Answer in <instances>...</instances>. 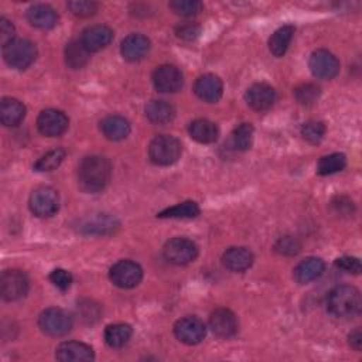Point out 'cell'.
<instances>
[{
	"label": "cell",
	"instance_id": "cell-29",
	"mask_svg": "<svg viewBox=\"0 0 362 362\" xmlns=\"http://www.w3.org/2000/svg\"><path fill=\"white\" fill-rule=\"evenodd\" d=\"M133 330L129 324H112L105 328V341L111 348H121L131 339Z\"/></svg>",
	"mask_w": 362,
	"mask_h": 362
},
{
	"label": "cell",
	"instance_id": "cell-5",
	"mask_svg": "<svg viewBox=\"0 0 362 362\" xmlns=\"http://www.w3.org/2000/svg\"><path fill=\"white\" fill-rule=\"evenodd\" d=\"M30 282L22 270H6L0 279V294L6 301H18L29 293Z\"/></svg>",
	"mask_w": 362,
	"mask_h": 362
},
{
	"label": "cell",
	"instance_id": "cell-2",
	"mask_svg": "<svg viewBox=\"0 0 362 362\" xmlns=\"http://www.w3.org/2000/svg\"><path fill=\"white\" fill-rule=\"evenodd\" d=\"M361 307V293L354 286H337L327 296V310L334 317H355L359 314Z\"/></svg>",
	"mask_w": 362,
	"mask_h": 362
},
{
	"label": "cell",
	"instance_id": "cell-42",
	"mask_svg": "<svg viewBox=\"0 0 362 362\" xmlns=\"http://www.w3.org/2000/svg\"><path fill=\"white\" fill-rule=\"evenodd\" d=\"M15 33L16 30L12 22H9L5 18L0 19V42H2L4 47L15 40Z\"/></svg>",
	"mask_w": 362,
	"mask_h": 362
},
{
	"label": "cell",
	"instance_id": "cell-41",
	"mask_svg": "<svg viewBox=\"0 0 362 362\" xmlns=\"http://www.w3.org/2000/svg\"><path fill=\"white\" fill-rule=\"evenodd\" d=\"M335 266L339 267L341 270L346 272V273H352V274H359L362 270L361 262L356 258H351V256H342L338 258L335 260Z\"/></svg>",
	"mask_w": 362,
	"mask_h": 362
},
{
	"label": "cell",
	"instance_id": "cell-35",
	"mask_svg": "<svg viewBox=\"0 0 362 362\" xmlns=\"http://www.w3.org/2000/svg\"><path fill=\"white\" fill-rule=\"evenodd\" d=\"M169 6L176 15L183 18H193L203 9V4L198 0H174Z\"/></svg>",
	"mask_w": 362,
	"mask_h": 362
},
{
	"label": "cell",
	"instance_id": "cell-19",
	"mask_svg": "<svg viewBox=\"0 0 362 362\" xmlns=\"http://www.w3.org/2000/svg\"><path fill=\"white\" fill-rule=\"evenodd\" d=\"M150 50V40L143 35H129L121 46V53L125 60L136 63L143 60Z\"/></svg>",
	"mask_w": 362,
	"mask_h": 362
},
{
	"label": "cell",
	"instance_id": "cell-21",
	"mask_svg": "<svg viewBox=\"0 0 362 362\" xmlns=\"http://www.w3.org/2000/svg\"><path fill=\"white\" fill-rule=\"evenodd\" d=\"M253 253L246 248H229L222 255L224 266L231 272H245L253 263Z\"/></svg>",
	"mask_w": 362,
	"mask_h": 362
},
{
	"label": "cell",
	"instance_id": "cell-13",
	"mask_svg": "<svg viewBox=\"0 0 362 362\" xmlns=\"http://www.w3.org/2000/svg\"><path fill=\"white\" fill-rule=\"evenodd\" d=\"M155 88L164 94L179 92L183 88L184 77L174 66H162L153 73Z\"/></svg>",
	"mask_w": 362,
	"mask_h": 362
},
{
	"label": "cell",
	"instance_id": "cell-44",
	"mask_svg": "<svg viewBox=\"0 0 362 362\" xmlns=\"http://www.w3.org/2000/svg\"><path fill=\"white\" fill-rule=\"evenodd\" d=\"M348 339H349V345H351L355 351H361V346H362V334H361V330L352 331V332L348 335Z\"/></svg>",
	"mask_w": 362,
	"mask_h": 362
},
{
	"label": "cell",
	"instance_id": "cell-23",
	"mask_svg": "<svg viewBox=\"0 0 362 362\" xmlns=\"http://www.w3.org/2000/svg\"><path fill=\"white\" fill-rule=\"evenodd\" d=\"M26 116V107L15 98H4L0 102V121L8 128L18 126Z\"/></svg>",
	"mask_w": 362,
	"mask_h": 362
},
{
	"label": "cell",
	"instance_id": "cell-24",
	"mask_svg": "<svg viewBox=\"0 0 362 362\" xmlns=\"http://www.w3.org/2000/svg\"><path fill=\"white\" fill-rule=\"evenodd\" d=\"M119 227V222L109 215H98L92 218L83 219L80 222V231L84 234H94V235H107L115 232Z\"/></svg>",
	"mask_w": 362,
	"mask_h": 362
},
{
	"label": "cell",
	"instance_id": "cell-30",
	"mask_svg": "<svg viewBox=\"0 0 362 362\" xmlns=\"http://www.w3.org/2000/svg\"><path fill=\"white\" fill-rule=\"evenodd\" d=\"M200 215V207L194 201H186L174 207L166 208L157 214L159 218H176V219H188Z\"/></svg>",
	"mask_w": 362,
	"mask_h": 362
},
{
	"label": "cell",
	"instance_id": "cell-32",
	"mask_svg": "<svg viewBox=\"0 0 362 362\" xmlns=\"http://www.w3.org/2000/svg\"><path fill=\"white\" fill-rule=\"evenodd\" d=\"M346 166V157L342 153H332L322 156L317 164V173L320 176H330L344 170Z\"/></svg>",
	"mask_w": 362,
	"mask_h": 362
},
{
	"label": "cell",
	"instance_id": "cell-33",
	"mask_svg": "<svg viewBox=\"0 0 362 362\" xmlns=\"http://www.w3.org/2000/svg\"><path fill=\"white\" fill-rule=\"evenodd\" d=\"M253 142V126L251 123H242L232 132V145L239 152L251 149Z\"/></svg>",
	"mask_w": 362,
	"mask_h": 362
},
{
	"label": "cell",
	"instance_id": "cell-27",
	"mask_svg": "<svg viewBox=\"0 0 362 362\" xmlns=\"http://www.w3.org/2000/svg\"><path fill=\"white\" fill-rule=\"evenodd\" d=\"M146 116L150 122L153 123H159V125H164V123H169L174 119L176 116V109L171 104L166 102V101H159V99H155V101H150L147 105H146Z\"/></svg>",
	"mask_w": 362,
	"mask_h": 362
},
{
	"label": "cell",
	"instance_id": "cell-12",
	"mask_svg": "<svg viewBox=\"0 0 362 362\" xmlns=\"http://www.w3.org/2000/svg\"><path fill=\"white\" fill-rule=\"evenodd\" d=\"M68 118L64 112L57 109H46L39 115L37 128L42 135L47 138L61 136L68 129Z\"/></svg>",
	"mask_w": 362,
	"mask_h": 362
},
{
	"label": "cell",
	"instance_id": "cell-20",
	"mask_svg": "<svg viewBox=\"0 0 362 362\" xmlns=\"http://www.w3.org/2000/svg\"><path fill=\"white\" fill-rule=\"evenodd\" d=\"M325 269L324 262L320 258H306L301 260L293 272V277L300 284H307L315 279H318Z\"/></svg>",
	"mask_w": 362,
	"mask_h": 362
},
{
	"label": "cell",
	"instance_id": "cell-36",
	"mask_svg": "<svg viewBox=\"0 0 362 362\" xmlns=\"http://www.w3.org/2000/svg\"><path fill=\"white\" fill-rule=\"evenodd\" d=\"M325 135V126L318 121H308L301 128V136L311 145H318Z\"/></svg>",
	"mask_w": 362,
	"mask_h": 362
},
{
	"label": "cell",
	"instance_id": "cell-8",
	"mask_svg": "<svg viewBox=\"0 0 362 362\" xmlns=\"http://www.w3.org/2000/svg\"><path fill=\"white\" fill-rule=\"evenodd\" d=\"M39 325L43 332L52 337H63L73 328V318L61 308H47L40 314Z\"/></svg>",
	"mask_w": 362,
	"mask_h": 362
},
{
	"label": "cell",
	"instance_id": "cell-16",
	"mask_svg": "<svg viewBox=\"0 0 362 362\" xmlns=\"http://www.w3.org/2000/svg\"><path fill=\"white\" fill-rule=\"evenodd\" d=\"M245 99L252 109L258 112L267 111L273 107L276 101V91L270 85L263 83L253 84L252 87L248 88Z\"/></svg>",
	"mask_w": 362,
	"mask_h": 362
},
{
	"label": "cell",
	"instance_id": "cell-7",
	"mask_svg": "<svg viewBox=\"0 0 362 362\" xmlns=\"http://www.w3.org/2000/svg\"><path fill=\"white\" fill-rule=\"evenodd\" d=\"M164 258L173 265H188L194 262L198 256L197 245L187 238H173L170 239L163 249Z\"/></svg>",
	"mask_w": 362,
	"mask_h": 362
},
{
	"label": "cell",
	"instance_id": "cell-15",
	"mask_svg": "<svg viewBox=\"0 0 362 362\" xmlns=\"http://www.w3.org/2000/svg\"><path fill=\"white\" fill-rule=\"evenodd\" d=\"M210 328L219 338H231L238 332L236 315L228 308H218L210 317Z\"/></svg>",
	"mask_w": 362,
	"mask_h": 362
},
{
	"label": "cell",
	"instance_id": "cell-1",
	"mask_svg": "<svg viewBox=\"0 0 362 362\" xmlns=\"http://www.w3.org/2000/svg\"><path fill=\"white\" fill-rule=\"evenodd\" d=\"M112 176L111 162L102 156H88L78 167L80 187L87 193L102 191Z\"/></svg>",
	"mask_w": 362,
	"mask_h": 362
},
{
	"label": "cell",
	"instance_id": "cell-38",
	"mask_svg": "<svg viewBox=\"0 0 362 362\" xmlns=\"http://www.w3.org/2000/svg\"><path fill=\"white\" fill-rule=\"evenodd\" d=\"M68 9L78 18H90L97 13L98 5L90 0H74V2H68Z\"/></svg>",
	"mask_w": 362,
	"mask_h": 362
},
{
	"label": "cell",
	"instance_id": "cell-34",
	"mask_svg": "<svg viewBox=\"0 0 362 362\" xmlns=\"http://www.w3.org/2000/svg\"><path fill=\"white\" fill-rule=\"evenodd\" d=\"M64 159H66V152L63 149H54L46 153L42 159H39V162L35 164V170L53 171L63 163Z\"/></svg>",
	"mask_w": 362,
	"mask_h": 362
},
{
	"label": "cell",
	"instance_id": "cell-25",
	"mask_svg": "<svg viewBox=\"0 0 362 362\" xmlns=\"http://www.w3.org/2000/svg\"><path fill=\"white\" fill-rule=\"evenodd\" d=\"M101 131L109 140L119 142V140H123L129 136L131 123L123 116L112 115V116L105 118L101 122Z\"/></svg>",
	"mask_w": 362,
	"mask_h": 362
},
{
	"label": "cell",
	"instance_id": "cell-14",
	"mask_svg": "<svg viewBox=\"0 0 362 362\" xmlns=\"http://www.w3.org/2000/svg\"><path fill=\"white\" fill-rule=\"evenodd\" d=\"M56 358L61 362H87L95 358L94 349L78 341H67L57 346Z\"/></svg>",
	"mask_w": 362,
	"mask_h": 362
},
{
	"label": "cell",
	"instance_id": "cell-17",
	"mask_svg": "<svg viewBox=\"0 0 362 362\" xmlns=\"http://www.w3.org/2000/svg\"><path fill=\"white\" fill-rule=\"evenodd\" d=\"M112 40H114L112 29H109L108 26L98 25L84 30L80 42L90 53H97L108 47Z\"/></svg>",
	"mask_w": 362,
	"mask_h": 362
},
{
	"label": "cell",
	"instance_id": "cell-28",
	"mask_svg": "<svg viewBox=\"0 0 362 362\" xmlns=\"http://www.w3.org/2000/svg\"><path fill=\"white\" fill-rule=\"evenodd\" d=\"M296 29L293 26H283L276 30L269 39V50L274 57H283L291 43Z\"/></svg>",
	"mask_w": 362,
	"mask_h": 362
},
{
	"label": "cell",
	"instance_id": "cell-43",
	"mask_svg": "<svg viewBox=\"0 0 362 362\" xmlns=\"http://www.w3.org/2000/svg\"><path fill=\"white\" fill-rule=\"evenodd\" d=\"M177 35H179V37H181L184 40H193L200 35V29L193 25H187V26H181L177 30Z\"/></svg>",
	"mask_w": 362,
	"mask_h": 362
},
{
	"label": "cell",
	"instance_id": "cell-31",
	"mask_svg": "<svg viewBox=\"0 0 362 362\" xmlns=\"http://www.w3.org/2000/svg\"><path fill=\"white\" fill-rule=\"evenodd\" d=\"M90 60V52L83 46L81 42H73L66 49L67 66L73 70L83 68Z\"/></svg>",
	"mask_w": 362,
	"mask_h": 362
},
{
	"label": "cell",
	"instance_id": "cell-11",
	"mask_svg": "<svg viewBox=\"0 0 362 362\" xmlns=\"http://www.w3.org/2000/svg\"><path fill=\"white\" fill-rule=\"evenodd\" d=\"M205 332H207V328H205L204 322L197 317L188 315V317L180 318L174 324L176 337L187 345L200 344L204 339Z\"/></svg>",
	"mask_w": 362,
	"mask_h": 362
},
{
	"label": "cell",
	"instance_id": "cell-18",
	"mask_svg": "<svg viewBox=\"0 0 362 362\" xmlns=\"http://www.w3.org/2000/svg\"><path fill=\"white\" fill-rule=\"evenodd\" d=\"M194 92L201 101L214 104L221 99L224 92V85L219 77L214 74H204L195 81Z\"/></svg>",
	"mask_w": 362,
	"mask_h": 362
},
{
	"label": "cell",
	"instance_id": "cell-37",
	"mask_svg": "<svg viewBox=\"0 0 362 362\" xmlns=\"http://www.w3.org/2000/svg\"><path fill=\"white\" fill-rule=\"evenodd\" d=\"M294 95H296V99L298 101V104L310 107L317 102V99L320 97V88L314 84H304L294 91Z\"/></svg>",
	"mask_w": 362,
	"mask_h": 362
},
{
	"label": "cell",
	"instance_id": "cell-6",
	"mask_svg": "<svg viewBox=\"0 0 362 362\" xmlns=\"http://www.w3.org/2000/svg\"><path fill=\"white\" fill-rule=\"evenodd\" d=\"M29 205L32 212L39 218L53 217L60 207L59 193L52 187H39L32 193Z\"/></svg>",
	"mask_w": 362,
	"mask_h": 362
},
{
	"label": "cell",
	"instance_id": "cell-22",
	"mask_svg": "<svg viewBox=\"0 0 362 362\" xmlns=\"http://www.w3.org/2000/svg\"><path fill=\"white\" fill-rule=\"evenodd\" d=\"M28 20L36 29L49 30L56 28L59 16L56 11L49 5H35L28 12Z\"/></svg>",
	"mask_w": 362,
	"mask_h": 362
},
{
	"label": "cell",
	"instance_id": "cell-4",
	"mask_svg": "<svg viewBox=\"0 0 362 362\" xmlns=\"http://www.w3.org/2000/svg\"><path fill=\"white\" fill-rule=\"evenodd\" d=\"M4 57L12 68L26 70L36 61L37 49L29 40H13L4 47Z\"/></svg>",
	"mask_w": 362,
	"mask_h": 362
},
{
	"label": "cell",
	"instance_id": "cell-26",
	"mask_svg": "<svg viewBox=\"0 0 362 362\" xmlns=\"http://www.w3.org/2000/svg\"><path fill=\"white\" fill-rule=\"evenodd\" d=\"M188 132H190V136L195 142L203 143V145L214 143V142H217V139L219 136L218 126L208 119H197V121L191 122Z\"/></svg>",
	"mask_w": 362,
	"mask_h": 362
},
{
	"label": "cell",
	"instance_id": "cell-10",
	"mask_svg": "<svg viewBox=\"0 0 362 362\" xmlns=\"http://www.w3.org/2000/svg\"><path fill=\"white\" fill-rule=\"evenodd\" d=\"M308 67L315 78L332 80L339 73V61L327 50H317L311 54Z\"/></svg>",
	"mask_w": 362,
	"mask_h": 362
},
{
	"label": "cell",
	"instance_id": "cell-9",
	"mask_svg": "<svg viewBox=\"0 0 362 362\" xmlns=\"http://www.w3.org/2000/svg\"><path fill=\"white\" fill-rule=\"evenodd\" d=\"M112 283L121 289H133L143 279V270L140 265L133 260H119L116 262L109 272Z\"/></svg>",
	"mask_w": 362,
	"mask_h": 362
},
{
	"label": "cell",
	"instance_id": "cell-3",
	"mask_svg": "<svg viewBox=\"0 0 362 362\" xmlns=\"http://www.w3.org/2000/svg\"><path fill=\"white\" fill-rule=\"evenodd\" d=\"M180 156L181 143L173 136H156L149 145V157L157 166H171L180 159Z\"/></svg>",
	"mask_w": 362,
	"mask_h": 362
},
{
	"label": "cell",
	"instance_id": "cell-39",
	"mask_svg": "<svg viewBox=\"0 0 362 362\" xmlns=\"http://www.w3.org/2000/svg\"><path fill=\"white\" fill-rule=\"evenodd\" d=\"M300 248L301 246H300L298 241L293 236H282L274 245L276 252H279L282 255H286V256L297 255L300 252Z\"/></svg>",
	"mask_w": 362,
	"mask_h": 362
},
{
	"label": "cell",
	"instance_id": "cell-40",
	"mask_svg": "<svg viewBox=\"0 0 362 362\" xmlns=\"http://www.w3.org/2000/svg\"><path fill=\"white\" fill-rule=\"evenodd\" d=\"M50 280L60 290H67V289H70V286L73 283V276L70 272H67L64 269H56L52 272Z\"/></svg>",
	"mask_w": 362,
	"mask_h": 362
}]
</instances>
